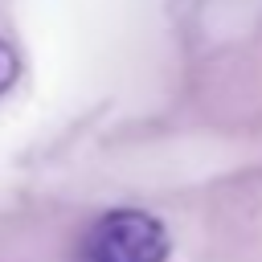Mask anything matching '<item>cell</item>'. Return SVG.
Here are the masks:
<instances>
[{
	"label": "cell",
	"instance_id": "cell-1",
	"mask_svg": "<svg viewBox=\"0 0 262 262\" xmlns=\"http://www.w3.org/2000/svg\"><path fill=\"white\" fill-rule=\"evenodd\" d=\"M168 229L143 209H111L82 237V262H164Z\"/></svg>",
	"mask_w": 262,
	"mask_h": 262
},
{
	"label": "cell",
	"instance_id": "cell-2",
	"mask_svg": "<svg viewBox=\"0 0 262 262\" xmlns=\"http://www.w3.org/2000/svg\"><path fill=\"white\" fill-rule=\"evenodd\" d=\"M16 74H20V57H16V49L0 37V98L12 90V82H16Z\"/></svg>",
	"mask_w": 262,
	"mask_h": 262
}]
</instances>
